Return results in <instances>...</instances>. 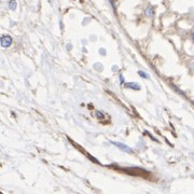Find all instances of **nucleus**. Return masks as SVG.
I'll return each mask as SVG.
<instances>
[{"mask_svg":"<svg viewBox=\"0 0 194 194\" xmlns=\"http://www.w3.org/2000/svg\"><path fill=\"white\" fill-rule=\"evenodd\" d=\"M0 43H1V46L2 47H9L11 44H12V38L8 36V35H3L1 37V40H0Z\"/></svg>","mask_w":194,"mask_h":194,"instance_id":"1","label":"nucleus"},{"mask_svg":"<svg viewBox=\"0 0 194 194\" xmlns=\"http://www.w3.org/2000/svg\"><path fill=\"white\" fill-rule=\"evenodd\" d=\"M111 143H112V144H114V146L118 147L120 150H122V151H124V152H126V153H132V151H133L132 149L129 148V147H127L126 144H124V143L118 142V141H111Z\"/></svg>","mask_w":194,"mask_h":194,"instance_id":"2","label":"nucleus"},{"mask_svg":"<svg viewBox=\"0 0 194 194\" xmlns=\"http://www.w3.org/2000/svg\"><path fill=\"white\" fill-rule=\"evenodd\" d=\"M125 88H132V90H135V91H139L140 90V85L135 83V82H130V83H125Z\"/></svg>","mask_w":194,"mask_h":194,"instance_id":"3","label":"nucleus"},{"mask_svg":"<svg viewBox=\"0 0 194 194\" xmlns=\"http://www.w3.org/2000/svg\"><path fill=\"white\" fill-rule=\"evenodd\" d=\"M153 14H154V9H153L152 7H149L148 9L146 10V15L149 16V17H151V16H153Z\"/></svg>","mask_w":194,"mask_h":194,"instance_id":"4","label":"nucleus"},{"mask_svg":"<svg viewBox=\"0 0 194 194\" xmlns=\"http://www.w3.org/2000/svg\"><path fill=\"white\" fill-rule=\"evenodd\" d=\"M16 5H17V3H16V1L15 0H9V8L11 10H15L16 9Z\"/></svg>","mask_w":194,"mask_h":194,"instance_id":"5","label":"nucleus"},{"mask_svg":"<svg viewBox=\"0 0 194 194\" xmlns=\"http://www.w3.org/2000/svg\"><path fill=\"white\" fill-rule=\"evenodd\" d=\"M138 74L141 77V78H143V79H149V76L144 71H141V70H139L138 71Z\"/></svg>","mask_w":194,"mask_h":194,"instance_id":"6","label":"nucleus"},{"mask_svg":"<svg viewBox=\"0 0 194 194\" xmlns=\"http://www.w3.org/2000/svg\"><path fill=\"white\" fill-rule=\"evenodd\" d=\"M96 116H98L97 118H99V119H100V118H104V116H102V113L100 112V111H97V112H96Z\"/></svg>","mask_w":194,"mask_h":194,"instance_id":"7","label":"nucleus"},{"mask_svg":"<svg viewBox=\"0 0 194 194\" xmlns=\"http://www.w3.org/2000/svg\"><path fill=\"white\" fill-rule=\"evenodd\" d=\"M120 81H121V84H123V83H124V77H123L122 74H121V76H120Z\"/></svg>","mask_w":194,"mask_h":194,"instance_id":"8","label":"nucleus"},{"mask_svg":"<svg viewBox=\"0 0 194 194\" xmlns=\"http://www.w3.org/2000/svg\"><path fill=\"white\" fill-rule=\"evenodd\" d=\"M191 157L193 159V161H194V153H191Z\"/></svg>","mask_w":194,"mask_h":194,"instance_id":"9","label":"nucleus"},{"mask_svg":"<svg viewBox=\"0 0 194 194\" xmlns=\"http://www.w3.org/2000/svg\"><path fill=\"white\" fill-rule=\"evenodd\" d=\"M191 38H192V40H193V41H194V32H193V33H192V36H191Z\"/></svg>","mask_w":194,"mask_h":194,"instance_id":"10","label":"nucleus"}]
</instances>
